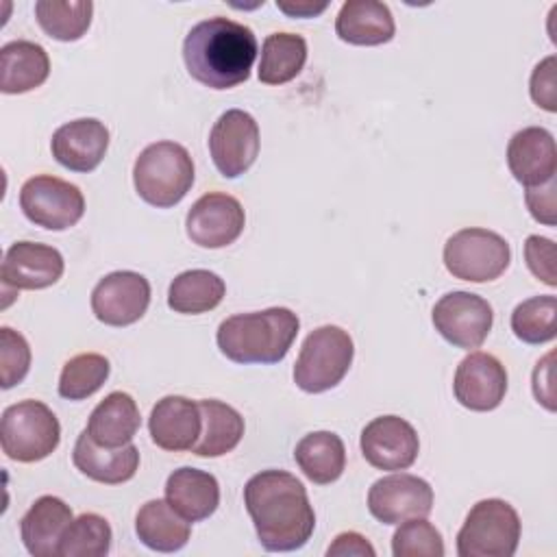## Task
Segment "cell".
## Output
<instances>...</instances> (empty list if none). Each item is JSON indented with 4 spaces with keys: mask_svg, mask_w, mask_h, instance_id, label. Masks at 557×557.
Wrapping results in <instances>:
<instances>
[{
    "mask_svg": "<svg viewBox=\"0 0 557 557\" xmlns=\"http://www.w3.org/2000/svg\"><path fill=\"white\" fill-rule=\"evenodd\" d=\"M244 505L259 544L268 553L298 550L315 529L305 485L285 470H261L250 476L244 487Z\"/></svg>",
    "mask_w": 557,
    "mask_h": 557,
    "instance_id": "cell-1",
    "label": "cell"
},
{
    "mask_svg": "<svg viewBox=\"0 0 557 557\" xmlns=\"http://www.w3.org/2000/svg\"><path fill=\"white\" fill-rule=\"evenodd\" d=\"M255 59V33L222 15L198 22L183 41V61L189 76L211 89H231L248 81Z\"/></svg>",
    "mask_w": 557,
    "mask_h": 557,
    "instance_id": "cell-2",
    "label": "cell"
},
{
    "mask_svg": "<svg viewBox=\"0 0 557 557\" xmlns=\"http://www.w3.org/2000/svg\"><path fill=\"white\" fill-rule=\"evenodd\" d=\"M300 329L298 315L287 307L235 313L220 322L215 342L220 352L235 363H278L289 352Z\"/></svg>",
    "mask_w": 557,
    "mask_h": 557,
    "instance_id": "cell-3",
    "label": "cell"
},
{
    "mask_svg": "<svg viewBox=\"0 0 557 557\" xmlns=\"http://www.w3.org/2000/svg\"><path fill=\"white\" fill-rule=\"evenodd\" d=\"M133 185L137 196L157 209L178 205L194 185L191 154L176 141L146 146L135 159Z\"/></svg>",
    "mask_w": 557,
    "mask_h": 557,
    "instance_id": "cell-4",
    "label": "cell"
},
{
    "mask_svg": "<svg viewBox=\"0 0 557 557\" xmlns=\"http://www.w3.org/2000/svg\"><path fill=\"white\" fill-rule=\"evenodd\" d=\"M355 344L348 331L335 324L318 326L307 335L294 363V383L307 394L333 389L348 374Z\"/></svg>",
    "mask_w": 557,
    "mask_h": 557,
    "instance_id": "cell-5",
    "label": "cell"
},
{
    "mask_svg": "<svg viewBox=\"0 0 557 557\" xmlns=\"http://www.w3.org/2000/svg\"><path fill=\"white\" fill-rule=\"evenodd\" d=\"M59 442L61 424L41 400H20L2 411L0 444L9 459L22 463L41 461L57 450Z\"/></svg>",
    "mask_w": 557,
    "mask_h": 557,
    "instance_id": "cell-6",
    "label": "cell"
},
{
    "mask_svg": "<svg viewBox=\"0 0 557 557\" xmlns=\"http://www.w3.org/2000/svg\"><path fill=\"white\" fill-rule=\"evenodd\" d=\"M518 511L503 498H483L457 533L459 557H511L520 542Z\"/></svg>",
    "mask_w": 557,
    "mask_h": 557,
    "instance_id": "cell-7",
    "label": "cell"
},
{
    "mask_svg": "<svg viewBox=\"0 0 557 557\" xmlns=\"http://www.w3.org/2000/svg\"><path fill=\"white\" fill-rule=\"evenodd\" d=\"M511 261V248L494 231L487 228H461L453 233L444 244V265L461 281L487 283L498 278Z\"/></svg>",
    "mask_w": 557,
    "mask_h": 557,
    "instance_id": "cell-8",
    "label": "cell"
},
{
    "mask_svg": "<svg viewBox=\"0 0 557 557\" xmlns=\"http://www.w3.org/2000/svg\"><path fill=\"white\" fill-rule=\"evenodd\" d=\"M20 209L35 226L65 231L83 218L85 198L74 183L50 174H37L22 185Z\"/></svg>",
    "mask_w": 557,
    "mask_h": 557,
    "instance_id": "cell-9",
    "label": "cell"
},
{
    "mask_svg": "<svg viewBox=\"0 0 557 557\" xmlns=\"http://www.w3.org/2000/svg\"><path fill=\"white\" fill-rule=\"evenodd\" d=\"M435 331L453 346L479 348L492 331L494 311L485 298L472 292L444 294L431 313Z\"/></svg>",
    "mask_w": 557,
    "mask_h": 557,
    "instance_id": "cell-10",
    "label": "cell"
},
{
    "mask_svg": "<svg viewBox=\"0 0 557 557\" xmlns=\"http://www.w3.org/2000/svg\"><path fill=\"white\" fill-rule=\"evenodd\" d=\"M259 144V124L242 109L224 111L209 133V152L224 178H237L248 172L257 161Z\"/></svg>",
    "mask_w": 557,
    "mask_h": 557,
    "instance_id": "cell-11",
    "label": "cell"
},
{
    "mask_svg": "<svg viewBox=\"0 0 557 557\" xmlns=\"http://www.w3.org/2000/svg\"><path fill=\"white\" fill-rule=\"evenodd\" d=\"M368 509L383 524L426 518L433 509V487L416 474H387L372 483L368 492Z\"/></svg>",
    "mask_w": 557,
    "mask_h": 557,
    "instance_id": "cell-12",
    "label": "cell"
},
{
    "mask_svg": "<svg viewBox=\"0 0 557 557\" xmlns=\"http://www.w3.org/2000/svg\"><path fill=\"white\" fill-rule=\"evenodd\" d=\"M246 224L244 207L237 198L209 191L200 196L185 218L187 237L200 248H224L233 244Z\"/></svg>",
    "mask_w": 557,
    "mask_h": 557,
    "instance_id": "cell-13",
    "label": "cell"
},
{
    "mask_svg": "<svg viewBox=\"0 0 557 557\" xmlns=\"http://www.w3.org/2000/svg\"><path fill=\"white\" fill-rule=\"evenodd\" d=\"M150 305V283L133 270H117L98 281L91 292L94 315L109 326L137 322Z\"/></svg>",
    "mask_w": 557,
    "mask_h": 557,
    "instance_id": "cell-14",
    "label": "cell"
},
{
    "mask_svg": "<svg viewBox=\"0 0 557 557\" xmlns=\"http://www.w3.org/2000/svg\"><path fill=\"white\" fill-rule=\"evenodd\" d=\"M359 446L363 459L376 470H407L420 453L416 429L400 416H379L368 422Z\"/></svg>",
    "mask_w": 557,
    "mask_h": 557,
    "instance_id": "cell-15",
    "label": "cell"
},
{
    "mask_svg": "<svg viewBox=\"0 0 557 557\" xmlns=\"http://www.w3.org/2000/svg\"><path fill=\"white\" fill-rule=\"evenodd\" d=\"M453 392L459 405L470 411H492L507 394V370L490 352H470L455 370Z\"/></svg>",
    "mask_w": 557,
    "mask_h": 557,
    "instance_id": "cell-16",
    "label": "cell"
},
{
    "mask_svg": "<svg viewBox=\"0 0 557 557\" xmlns=\"http://www.w3.org/2000/svg\"><path fill=\"white\" fill-rule=\"evenodd\" d=\"M65 270L63 255L48 244L15 242L4 252L2 285L4 289H44L54 285Z\"/></svg>",
    "mask_w": 557,
    "mask_h": 557,
    "instance_id": "cell-17",
    "label": "cell"
},
{
    "mask_svg": "<svg viewBox=\"0 0 557 557\" xmlns=\"http://www.w3.org/2000/svg\"><path fill=\"white\" fill-rule=\"evenodd\" d=\"M109 148V128L96 117H78L52 133L50 150L59 165L72 172L96 170Z\"/></svg>",
    "mask_w": 557,
    "mask_h": 557,
    "instance_id": "cell-18",
    "label": "cell"
},
{
    "mask_svg": "<svg viewBox=\"0 0 557 557\" xmlns=\"http://www.w3.org/2000/svg\"><path fill=\"white\" fill-rule=\"evenodd\" d=\"M507 165L513 178L529 187H540L557 174V148L550 131L527 126L507 144Z\"/></svg>",
    "mask_w": 557,
    "mask_h": 557,
    "instance_id": "cell-19",
    "label": "cell"
},
{
    "mask_svg": "<svg viewBox=\"0 0 557 557\" xmlns=\"http://www.w3.org/2000/svg\"><path fill=\"white\" fill-rule=\"evenodd\" d=\"M148 429L159 448L170 453L191 450L202 431L200 407L185 396H163L150 411Z\"/></svg>",
    "mask_w": 557,
    "mask_h": 557,
    "instance_id": "cell-20",
    "label": "cell"
},
{
    "mask_svg": "<svg viewBox=\"0 0 557 557\" xmlns=\"http://www.w3.org/2000/svg\"><path fill=\"white\" fill-rule=\"evenodd\" d=\"M72 461L81 474L104 485H120L135 476L139 468V450L133 444L104 448L96 444L87 431L76 437Z\"/></svg>",
    "mask_w": 557,
    "mask_h": 557,
    "instance_id": "cell-21",
    "label": "cell"
},
{
    "mask_svg": "<svg viewBox=\"0 0 557 557\" xmlns=\"http://www.w3.org/2000/svg\"><path fill=\"white\" fill-rule=\"evenodd\" d=\"M72 509L59 496H39L20 520V533L33 557L59 555V542L72 522Z\"/></svg>",
    "mask_w": 557,
    "mask_h": 557,
    "instance_id": "cell-22",
    "label": "cell"
},
{
    "mask_svg": "<svg viewBox=\"0 0 557 557\" xmlns=\"http://www.w3.org/2000/svg\"><path fill=\"white\" fill-rule=\"evenodd\" d=\"M335 33L352 46H381L394 37L396 24L385 2L348 0L335 17Z\"/></svg>",
    "mask_w": 557,
    "mask_h": 557,
    "instance_id": "cell-23",
    "label": "cell"
},
{
    "mask_svg": "<svg viewBox=\"0 0 557 557\" xmlns=\"http://www.w3.org/2000/svg\"><path fill=\"white\" fill-rule=\"evenodd\" d=\"M165 500L189 522L209 518L220 505V485L211 472L183 466L165 481Z\"/></svg>",
    "mask_w": 557,
    "mask_h": 557,
    "instance_id": "cell-24",
    "label": "cell"
},
{
    "mask_svg": "<svg viewBox=\"0 0 557 557\" xmlns=\"http://www.w3.org/2000/svg\"><path fill=\"white\" fill-rule=\"evenodd\" d=\"M139 407L126 392H111L91 411L87 422L89 437L104 448H120L131 444L139 431Z\"/></svg>",
    "mask_w": 557,
    "mask_h": 557,
    "instance_id": "cell-25",
    "label": "cell"
},
{
    "mask_svg": "<svg viewBox=\"0 0 557 557\" xmlns=\"http://www.w3.org/2000/svg\"><path fill=\"white\" fill-rule=\"evenodd\" d=\"M50 74L48 52L28 39L9 41L0 48L2 94H26L46 83Z\"/></svg>",
    "mask_w": 557,
    "mask_h": 557,
    "instance_id": "cell-26",
    "label": "cell"
},
{
    "mask_svg": "<svg viewBox=\"0 0 557 557\" xmlns=\"http://www.w3.org/2000/svg\"><path fill=\"white\" fill-rule=\"evenodd\" d=\"M135 533L150 550L176 553L189 542L191 522L185 520L168 500L154 498L139 507Z\"/></svg>",
    "mask_w": 557,
    "mask_h": 557,
    "instance_id": "cell-27",
    "label": "cell"
},
{
    "mask_svg": "<svg viewBox=\"0 0 557 557\" xmlns=\"http://www.w3.org/2000/svg\"><path fill=\"white\" fill-rule=\"evenodd\" d=\"M202 416V431L191 448L198 457H222L231 453L244 437V418L242 413L215 398L198 400Z\"/></svg>",
    "mask_w": 557,
    "mask_h": 557,
    "instance_id": "cell-28",
    "label": "cell"
},
{
    "mask_svg": "<svg viewBox=\"0 0 557 557\" xmlns=\"http://www.w3.org/2000/svg\"><path fill=\"white\" fill-rule=\"evenodd\" d=\"M294 459L309 481L329 485L337 481L346 468V448L337 433L313 431L296 444Z\"/></svg>",
    "mask_w": 557,
    "mask_h": 557,
    "instance_id": "cell-29",
    "label": "cell"
},
{
    "mask_svg": "<svg viewBox=\"0 0 557 557\" xmlns=\"http://www.w3.org/2000/svg\"><path fill=\"white\" fill-rule=\"evenodd\" d=\"M226 294L224 281L209 270H187L172 278L168 307L176 313L198 315L215 309Z\"/></svg>",
    "mask_w": 557,
    "mask_h": 557,
    "instance_id": "cell-30",
    "label": "cell"
},
{
    "mask_svg": "<svg viewBox=\"0 0 557 557\" xmlns=\"http://www.w3.org/2000/svg\"><path fill=\"white\" fill-rule=\"evenodd\" d=\"M307 61V41L296 33H272L261 46L259 81L263 85H283L300 74Z\"/></svg>",
    "mask_w": 557,
    "mask_h": 557,
    "instance_id": "cell-31",
    "label": "cell"
},
{
    "mask_svg": "<svg viewBox=\"0 0 557 557\" xmlns=\"http://www.w3.org/2000/svg\"><path fill=\"white\" fill-rule=\"evenodd\" d=\"M94 15L89 0H39L35 2V17L41 30L57 41L81 39Z\"/></svg>",
    "mask_w": 557,
    "mask_h": 557,
    "instance_id": "cell-32",
    "label": "cell"
},
{
    "mask_svg": "<svg viewBox=\"0 0 557 557\" xmlns=\"http://www.w3.org/2000/svg\"><path fill=\"white\" fill-rule=\"evenodd\" d=\"M109 372L111 366L104 355L81 352L65 361L59 376V396L67 400H85L104 385Z\"/></svg>",
    "mask_w": 557,
    "mask_h": 557,
    "instance_id": "cell-33",
    "label": "cell"
},
{
    "mask_svg": "<svg viewBox=\"0 0 557 557\" xmlns=\"http://www.w3.org/2000/svg\"><path fill=\"white\" fill-rule=\"evenodd\" d=\"M111 527L98 513H81L70 522L61 542V557H104L111 550Z\"/></svg>",
    "mask_w": 557,
    "mask_h": 557,
    "instance_id": "cell-34",
    "label": "cell"
},
{
    "mask_svg": "<svg viewBox=\"0 0 557 557\" xmlns=\"http://www.w3.org/2000/svg\"><path fill=\"white\" fill-rule=\"evenodd\" d=\"M555 315L557 298L553 294L527 298L511 313V331L524 344H546L555 339Z\"/></svg>",
    "mask_w": 557,
    "mask_h": 557,
    "instance_id": "cell-35",
    "label": "cell"
},
{
    "mask_svg": "<svg viewBox=\"0 0 557 557\" xmlns=\"http://www.w3.org/2000/svg\"><path fill=\"white\" fill-rule=\"evenodd\" d=\"M392 553L394 557H444V540L426 518H411L394 531Z\"/></svg>",
    "mask_w": 557,
    "mask_h": 557,
    "instance_id": "cell-36",
    "label": "cell"
},
{
    "mask_svg": "<svg viewBox=\"0 0 557 557\" xmlns=\"http://www.w3.org/2000/svg\"><path fill=\"white\" fill-rule=\"evenodd\" d=\"M30 368V346L24 335L11 326L0 329V376L2 389L22 383Z\"/></svg>",
    "mask_w": 557,
    "mask_h": 557,
    "instance_id": "cell-37",
    "label": "cell"
},
{
    "mask_svg": "<svg viewBox=\"0 0 557 557\" xmlns=\"http://www.w3.org/2000/svg\"><path fill=\"white\" fill-rule=\"evenodd\" d=\"M524 259L527 265L531 270V274L555 287L557 285V276H555V244L548 237H540V235H529L524 242Z\"/></svg>",
    "mask_w": 557,
    "mask_h": 557,
    "instance_id": "cell-38",
    "label": "cell"
},
{
    "mask_svg": "<svg viewBox=\"0 0 557 557\" xmlns=\"http://www.w3.org/2000/svg\"><path fill=\"white\" fill-rule=\"evenodd\" d=\"M557 59L550 54L540 61L531 74V98L546 111H557Z\"/></svg>",
    "mask_w": 557,
    "mask_h": 557,
    "instance_id": "cell-39",
    "label": "cell"
},
{
    "mask_svg": "<svg viewBox=\"0 0 557 557\" xmlns=\"http://www.w3.org/2000/svg\"><path fill=\"white\" fill-rule=\"evenodd\" d=\"M524 202H527L533 220H537L546 226H555V222H557V218H555V178L540 187H529L524 191Z\"/></svg>",
    "mask_w": 557,
    "mask_h": 557,
    "instance_id": "cell-40",
    "label": "cell"
},
{
    "mask_svg": "<svg viewBox=\"0 0 557 557\" xmlns=\"http://www.w3.org/2000/svg\"><path fill=\"white\" fill-rule=\"evenodd\" d=\"M374 546L355 531L339 533L333 544L326 548V557H374Z\"/></svg>",
    "mask_w": 557,
    "mask_h": 557,
    "instance_id": "cell-41",
    "label": "cell"
},
{
    "mask_svg": "<svg viewBox=\"0 0 557 557\" xmlns=\"http://www.w3.org/2000/svg\"><path fill=\"white\" fill-rule=\"evenodd\" d=\"M553 352H548L542 361H537L533 370V394L537 403H542L548 411H555V389H553Z\"/></svg>",
    "mask_w": 557,
    "mask_h": 557,
    "instance_id": "cell-42",
    "label": "cell"
},
{
    "mask_svg": "<svg viewBox=\"0 0 557 557\" xmlns=\"http://www.w3.org/2000/svg\"><path fill=\"white\" fill-rule=\"evenodd\" d=\"M276 7L289 17H315L320 15L329 2H311V0H294V2H276Z\"/></svg>",
    "mask_w": 557,
    "mask_h": 557,
    "instance_id": "cell-43",
    "label": "cell"
}]
</instances>
